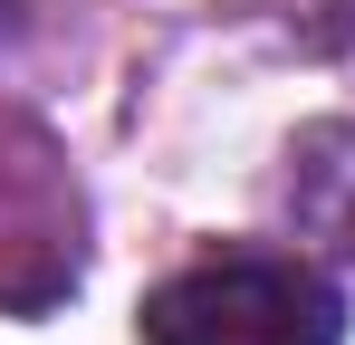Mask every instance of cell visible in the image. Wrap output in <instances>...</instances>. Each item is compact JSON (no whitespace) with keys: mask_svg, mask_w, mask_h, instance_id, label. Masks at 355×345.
<instances>
[{"mask_svg":"<svg viewBox=\"0 0 355 345\" xmlns=\"http://www.w3.org/2000/svg\"><path fill=\"white\" fill-rule=\"evenodd\" d=\"M144 345H346V297L317 259L288 249H221L192 259L135 307Z\"/></svg>","mask_w":355,"mask_h":345,"instance_id":"cell-1","label":"cell"},{"mask_svg":"<svg viewBox=\"0 0 355 345\" xmlns=\"http://www.w3.org/2000/svg\"><path fill=\"white\" fill-rule=\"evenodd\" d=\"M39 10H49V0H0V48H19V39L39 29Z\"/></svg>","mask_w":355,"mask_h":345,"instance_id":"cell-3","label":"cell"},{"mask_svg":"<svg viewBox=\"0 0 355 345\" xmlns=\"http://www.w3.org/2000/svg\"><path fill=\"white\" fill-rule=\"evenodd\" d=\"M288 211L317 249L355 259V125H307L288 154Z\"/></svg>","mask_w":355,"mask_h":345,"instance_id":"cell-2","label":"cell"}]
</instances>
